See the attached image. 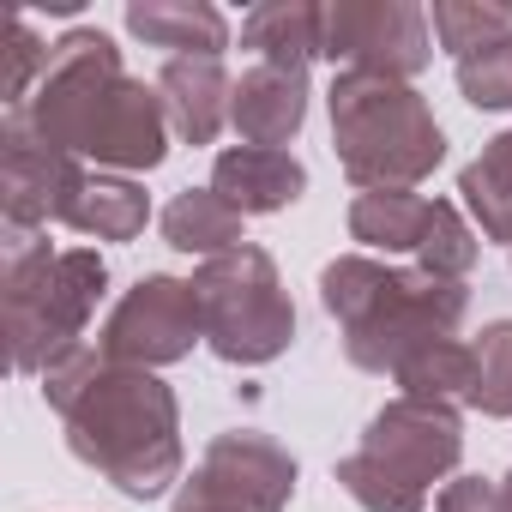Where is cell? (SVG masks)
Segmentation results:
<instances>
[{
	"mask_svg": "<svg viewBox=\"0 0 512 512\" xmlns=\"http://www.w3.org/2000/svg\"><path fill=\"white\" fill-rule=\"evenodd\" d=\"M7 115H25V127L37 139L61 145L79 163H97L109 175L139 181L169 157L163 91L133 79L121 67V43L109 31H97V25H73L55 43L49 73L31 91V103L7 109Z\"/></svg>",
	"mask_w": 512,
	"mask_h": 512,
	"instance_id": "obj_1",
	"label": "cell"
},
{
	"mask_svg": "<svg viewBox=\"0 0 512 512\" xmlns=\"http://www.w3.org/2000/svg\"><path fill=\"white\" fill-rule=\"evenodd\" d=\"M61 422L67 452L127 500H163L181 488V404L151 368L103 362Z\"/></svg>",
	"mask_w": 512,
	"mask_h": 512,
	"instance_id": "obj_2",
	"label": "cell"
},
{
	"mask_svg": "<svg viewBox=\"0 0 512 512\" xmlns=\"http://www.w3.org/2000/svg\"><path fill=\"white\" fill-rule=\"evenodd\" d=\"M320 302L338 320L344 356L362 374H398V362L434 338H458L470 314L464 284H440L416 266H392L374 253H338L320 272Z\"/></svg>",
	"mask_w": 512,
	"mask_h": 512,
	"instance_id": "obj_3",
	"label": "cell"
},
{
	"mask_svg": "<svg viewBox=\"0 0 512 512\" xmlns=\"http://www.w3.org/2000/svg\"><path fill=\"white\" fill-rule=\"evenodd\" d=\"M109 296V266L97 247H49V229L0 223V308L19 374H49L85 344L97 302Z\"/></svg>",
	"mask_w": 512,
	"mask_h": 512,
	"instance_id": "obj_4",
	"label": "cell"
},
{
	"mask_svg": "<svg viewBox=\"0 0 512 512\" xmlns=\"http://www.w3.org/2000/svg\"><path fill=\"white\" fill-rule=\"evenodd\" d=\"M326 109H332L338 169L362 193H416L446 163V127L434 121L416 85L338 73L326 91Z\"/></svg>",
	"mask_w": 512,
	"mask_h": 512,
	"instance_id": "obj_5",
	"label": "cell"
},
{
	"mask_svg": "<svg viewBox=\"0 0 512 512\" xmlns=\"http://www.w3.org/2000/svg\"><path fill=\"white\" fill-rule=\"evenodd\" d=\"M458 458H464L458 410L398 392L368 416L362 446L344 452L332 476L362 512H428V494L458 476Z\"/></svg>",
	"mask_w": 512,
	"mask_h": 512,
	"instance_id": "obj_6",
	"label": "cell"
},
{
	"mask_svg": "<svg viewBox=\"0 0 512 512\" xmlns=\"http://www.w3.org/2000/svg\"><path fill=\"white\" fill-rule=\"evenodd\" d=\"M193 296L205 320V350L229 368H266L296 344V308L266 247L247 241L205 260L193 272Z\"/></svg>",
	"mask_w": 512,
	"mask_h": 512,
	"instance_id": "obj_7",
	"label": "cell"
},
{
	"mask_svg": "<svg viewBox=\"0 0 512 512\" xmlns=\"http://www.w3.org/2000/svg\"><path fill=\"white\" fill-rule=\"evenodd\" d=\"M296 482L302 470L290 446H278L260 428H229V434H211V446L199 452L193 476H181L169 506L175 512H290Z\"/></svg>",
	"mask_w": 512,
	"mask_h": 512,
	"instance_id": "obj_8",
	"label": "cell"
},
{
	"mask_svg": "<svg viewBox=\"0 0 512 512\" xmlns=\"http://www.w3.org/2000/svg\"><path fill=\"white\" fill-rule=\"evenodd\" d=\"M320 61L410 85L434 61V25L416 0H332L320 7Z\"/></svg>",
	"mask_w": 512,
	"mask_h": 512,
	"instance_id": "obj_9",
	"label": "cell"
},
{
	"mask_svg": "<svg viewBox=\"0 0 512 512\" xmlns=\"http://www.w3.org/2000/svg\"><path fill=\"white\" fill-rule=\"evenodd\" d=\"M193 344H205V320H199V296L193 278H169V272H145L103 320L97 350L103 362L121 368H169L187 362Z\"/></svg>",
	"mask_w": 512,
	"mask_h": 512,
	"instance_id": "obj_10",
	"label": "cell"
},
{
	"mask_svg": "<svg viewBox=\"0 0 512 512\" xmlns=\"http://www.w3.org/2000/svg\"><path fill=\"white\" fill-rule=\"evenodd\" d=\"M85 181H91V169L73 151L37 139L25 127V115L0 121V205H7V223H19V229L67 223Z\"/></svg>",
	"mask_w": 512,
	"mask_h": 512,
	"instance_id": "obj_11",
	"label": "cell"
},
{
	"mask_svg": "<svg viewBox=\"0 0 512 512\" xmlns=\"http://www.w3.org/2000/svg\"><path fill=\"white\" fill-rule=\"evenodd\" d=\"M308 73L296 67H272V61H253L241 79H235V103H229V127L241 145H266V151H284L302 127H308Z\"/></svg>",
	"mask_w": 512,
	"mask_h": 512,
	"instance_id": "obj_12",
	"label": "cell"
},
{
	"mask_svg": "<svg viewBox=\"0 0 512 512\" xmlns=\"http://www.w3.org/2000/svg\"><path fill=\"white\" fill-rule=\"evenodd\" d=\"M211 187L241 211V217H272L290 211L308 193V169L290 151H266V145H229L211 163Z\"/></svg>",
	"mask_w": 512,
	"mask_h": 512,
	"instance_id": "obj_13",
	"label": "cell"
},
{
	"mask_svg": "<svg viewBox=\"0 0 512 512\" xmlns=\"http://www.w3.org/2000/svg\"><path fill=\"white\" fill-rule=\"evenodd\" d=\"M127 31L169 61H223L229 19L211 0H127Z\"/></svg>",
	"mask_w": 512,
	"mask_h": 512,
	"instance_id": "obj_14",
	"label": "cell"
},
{
	"mask_svg": "<svg viewBox=\"0 0 512 512\" xmlns=\"http://www.w3.org/2000/svg\"><path fill=\"white\" fill-rule=\"evenodd\" d=\"M157 91H163V109H169V133L181 145H211L229 127L235 79L223 73V61H163Z\"/></svg>",
	"mask_w": 512,
	"mask_h": 512,
	"instance_id": "obj_15",
	"label": "cell"
},
{
	"mask_svg": "<svg viewBox=\"0 0 512 512\" xmlns=\"http://www.w3.org/2000/svg\"><path fill=\"white\" fill-rule=\"evenodd\" d=\"M163 241L175 247V253H193V260L205 266V260H217V253H235V247H247V235H241V211L217 193V187H181L169 205H163Z\"/></svg>",
	"mask_w": 512,
	"mask_h": 512,
	"instance_id": "obj_16",
	"label": "cell"
},
{
	"mask_svg": "<svg viewBox=\"0 0 512 512\" xmlns=\"http://www.w3.org/2000/svg\"><path fill=\"white\" fill-rule=\"evenodd\" d=\"M145 223H151V193H145V181L109 175V169H91L85 193H79L73 211H67V229L85 235V241H133V235H145Z\"/></svg>",
	"mask_w": 512,
	"mask_h": 512,
	"instance_id": "obj_17",
	"label": "cell"
},
{
	"mask_svg": "<svg viewBox=\"0 0 512 512\" xmlns=\"http://www.w3.org/2000/svg\"><path fill=\"white\" fill-rule=\"evenodd\" d=\"M241 49H253L272 67L308 73L320 61V7L314 0H266L241 19Z\"/></svg>",
	"mask_w": 512,
	"mask_h": 512,
	"instance_id": "obj_18",
	"label": "cell"
},
{
	"mask_svg": "<svg viewBox=\"0 0 512 512\" xmlns=\"http://www.w3.org/2000/svg\"><path fill=\"white\" fill-rule=\"evenodd\" d=\"M458 193H464V211L476 217V235L512 247V127L494 133V139L458 169Z\"/></svg>",
	"mask_w": 512,
	"mask_h": 512,
	"instance_id": "obj_19",
	"label": "cell"
},
{
	"mask_svg": "<svg viewBox=\"0 0 512 512\" xmlns=\"http://www.w3.org/2000/svg\"><path fill=\"white\" fill-rule=\"evenodd\" d=\"M392 380H398L404 398H428V404L470 410V392H476V344H464V338H434V344L410 350Z\"/></svg>",
	"mask_w": 512,
	"mask_h": 512,
	"instance_id": "obj_20",
	"label": "cell"
},
{
	"mask_svg": "<svg viewBox=\"0 0 512 512\" xmlns=\"http://www.w3.org/2000/svg\"><path fill=\"white\" fill-rule=\"evenodd\" d=\"M434 217V199L422 193H356L350 199V241H362L368 253H416L422 229Z\"/></svg>",
	"mask_w": 512,
	"mask_h": 512,
	"instance_id": "obj_21",
	"label": "cell"
},
{
	"mask_svg": "<svg viewBox=\"0 0 512 512\" xmlns=\"http://www.w3.org/2000/svg\"><path fill=\"white\" fill-rule=\"evenodd\" d=\"M482 260V235L464 223V211L452 199H434V217L422 229V247H416V272L440 278V284H464Z\"/></svg>",
	"mask_w": 512,
	"mask_h": 512,
	"instance_id": "obj_22",
	"label": "cell"
},
{
	"mask_svg": "<svg viewBox=\"0 0 512 512\" xmlns=\"http://www.w3.org/2000/svg\"><path fill=\"white\" fill-rule=\"evenodd\" d=\"M428 25H434V43L458 61V55L494 43L512 25V7H506V0H434Z\"/></svg>",
	"mask_w": 512,
	"mask_h": 512,
	"instance_id": "obj_23",
	"label": "cell"
},
{
	"mask_svg": "<svg viewBox=\"0 0 512 512\" xmlns=\"http://www.w3.org/2000/svg\"><path fill=\"white\" fill-rule=\"evenodd\" d=\"M452 73H458V91H464V103H470V109L506 115V109H512V25H506L494 43H482V49L458 55V61H452Z\"/></svg>",
	"mask_w": 512,
	"mask_h": 512,
	"instance_id": "obj_24",
	"label": "cell"
},
{
	"mask_svg": "<svg viewBox=\"0 0 512 512\" xmlns=\"http://www.w3.org/2000/svg\"><path fill=\"white\" fill-rule=\"evenodd\" d=\"M470 410L512 422V320H488L476 338V392Z\"/></svg>",
	"mask_w": 512,
	"mask_h": 512,
	"instance_id": "obj_25",
	"label": "cell"
},
{
	"mask_svg": "<svg viewBox=\"0 0 512 512\" xmlns=\"http://www.w3.org/2000/svg\"><path fill=\"white\" fill-rule=\"evenodd\" d=\"M49 55H55V43H43L37 25L25 13H13L7 19V109H25L31 103V91L49 73Z\"/></svg>",
	"mask_w": 512,
	"mask_h": 512,
	"instance_id": "obj_26",
	"label": "cell"
},
{
	"mask_svg": "<svg viewBox=\"0 0 512 512\" xmlns=\"http://www.w3.org/2000/svg\"><path fill=\"white\" fill-rule=\"evenodd\" d=\"M434 512H500V476H452L434 494Z\"/></svg>",
	"mask_w": 512,
	"mask_h": 512,
	"instance_id": "obj_27",
	"label": "cell"
},
{
	"mask_svg": "<svg viewBox=\"0 0 512 512\" xmlns=\"http://www.w3.org/2000/svg\"><path fill=\"white\" fill-rule=\"evenodd\" d=\"M500 512H512V470L500 476Z\"/></svg>",
	"mask_w": 512,
	"mask_h": 512,
	"instance_id": "obj_28",
	"label": "cell"
}]
</instances>
